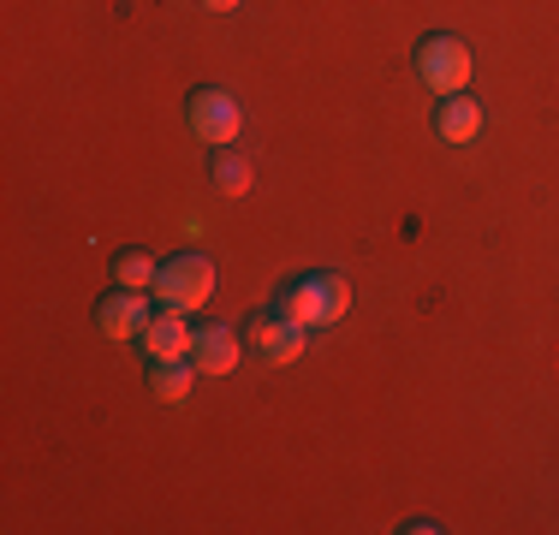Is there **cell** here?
Returning <instances> with one entry per match:
<instances>
[{
  "mask_svg": "<svg viewBox=\"0 0 559 535\" xmlns=\"http://www.w3.org/2000/svg\"><path fill=\"white\" fill-rule=\"evenodd\" d=\"M280 316L304 321V328H334V321H345V310H352V280L340 274V268H310V274L286 280L274 298Z\"/></svg>",
  "mask_w": 559,
  "mask_h": 535,
  "instance_id": "obj_1",
  "label": "cell"
},
{
  "mask_svg": "<svg viewBox=\"0 0 559 535\" xmlns=\"http://www.w3.org/2000/svg\"><path fill=\"white\" fill-rule=\"evenodd\" d=\"M411 66H417V84L429 90V96H464V90H471V72H476L471 43H464V36H452V31L417 36Z\"/></svg>",
  "mask_w": 559,
  "mask_h": 535,
  "instance_id": "obj_2",
  "label": "cell"
},
{
  "mask_svg": "<svg viewBox=\"0 0 559 535\" xmlns=\"http://www.w3.org/2000/svg\"><path fill=\"white\" fill-rule=\"evenodd\" d=\"M155 304H167V310H185L197 316L209 298H215V262L203 257V250H179V257L162 262V274H155Z\"/></svg>",
  "mask_w": 559,
  "mask_h": 535,
  "instance_id": "obj_3",
  "label": "cell"
},
{
  "mask_svg": "<svg viewBox=\"0 0 559 535\" xmlns=\"http://www.w3.org/2000/svg\"><path fill=\"white\" fill-rule=\"evenodd\" d=\"M185 126H191L209 150H226V143H238V131H245V102L226 84H197L191 96H185Z\"/></svg>",
  "mask_w": 559,
  "mask_h": 535,
  "instance_id": "obj_4",
  "label": "cell"
},
{
  "mask_svg": "<svg viewBox=\"0 0 559 535\" xmlns=\"http://www.w3.org/2000/svg\"><path fill=\"white\" fill-rule=\"evenodd\" d=\"M245 345L269 369H286V364H298V357H304L310 328H304V321H292V316H280V310H257V316L245 321Z\"/></svg>",
  "mask_w": 559,
  "mask_h": 535,
  "instance_id": "obj_5",
  "label": "cell"
},
{
  "mask_svg": "<svg viewBox=\"0 0 559 535\" xmlns=\"http://www.w3.org/2000/svg\"><path fill=\"white\" fill-rule=\"evenodd\" d=\"M150 316H155V292H126V286H114L108 298L96 304V328L108 333L114 345H126V340H143V328H150Z\"/></svg>",
  "mask_w": 559,
  "mask_h": 535,
  "instance_id": "obj_6",
  "label": "cell"
},
{
  "mask_svg": "<svg viewBox=\"0 0 559 535\" xmlns=\"http://www.w3.org/2000/svg\"><path fill=\"white\" fill-rule=\"evenodd\" d=\"M238 357H245V328H226V321H203L191 340V364L203 381H221V374L238 369Z\"/></svg>",
  "mask_w": 559,
  "mask_h": 535,
  "instance_id": "obj_7",
  "label": "cell"
},
{
  "mask_svg": "<svg viewBox=\"0 0 559 535\" xmlns=\"http://www.w3.org/2000/svg\"><path fill=\"white\" fill-rule=\"evenodd\" d=\"M483 126H488V119H483V102H476L471 90H464V96H441V102H435V119H429V131L447 143V150L476 143V138H483Z\"/></svg>",
  "mask_w": 559,
  "mask_h": 535,
  "instance_id": "obj_8",
  "label": "cell"
},
{
  "mask_svg": "<svg viewBox=\"0 0 559 535\" xmlns=\"http://www.w3.org/2000/svg\"><path fill=\"white\" fill-rule=\"evenodd\" d=\"M191 340H197V328H191V316L185 310H155L150 316V328H143V352H150V364H167V357H191Z\"/></svg>",
  "mask_w": 559,
  "mask_h": 535,
  "instance_id": "obj_9",
  "label": "cell"
},
{
  "mask_svg": "<svg viewBox=\"0 0 559 535\" xmlns=\"http://www.w3.org/2000/svg\"><path fill=\"white\" fill-rule=\"evenodd\" d=\"M209 185H215L221 197H245L250 185H257V167H250V155L238 150V143H226V150L209 155Z\"/></svg>",
  "mask_w": 559,
  "mask_h": 535,
  "instance_id": "obj_10",
  "label": "cell"
},
{
  "mask_svg": "<svg viewBox=\"0 0 559 535\" xmlns=\"http://www.w3.org/2000/svg\"><path fill=\"white\" fill-rule=\"evenodd\" d=\"M197 387V364L191 357H167V364H150V393L162 399V405H185Z\"/></svg>",
  "mask_w": 559,
  "mask_h": 535,
  "instance_id": "obj_11",
  "label": "cell"
},
{
  "mask_svg": "<svg viewBox=\"0 0 559 535\" xmlns=\"http://www.w3.org/2000/svg\"><path fill=\"white\" fill-rule=\"evenodd\" d=\"M155 274H162V262L150 250H119L114 257V286H126V292H150Z\"/></svg>",
  "mask_w": 559,
  "mask_h": 535,
  "instance_id": "obj_12",
  "label": "cell"
},
{
  "mask_svg": "<svg viewBox=\"0 0 559 535\" xmlns=\"http://www.w3.org/2000/svg\"><path fill=\"white\" fill-rule=\"evenodd\" d=\"M203 7H209V12H238L245 0H203Z\"/></svg>",
  "mask_w": 559,
  "mask_h": 535,
  "instance_id": "obj_13",
  "label": "cell"
}]
</instances>
